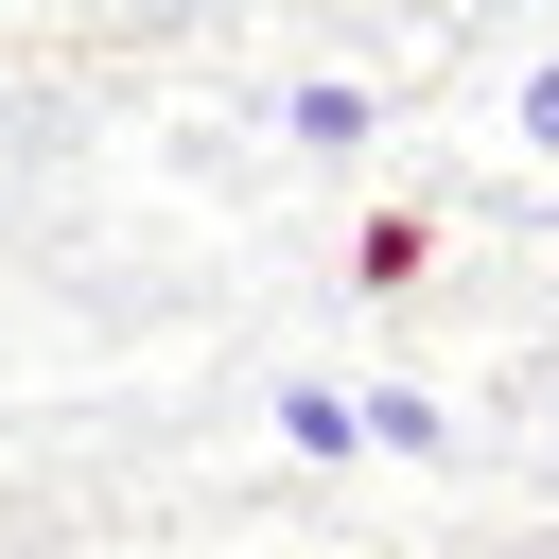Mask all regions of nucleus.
I'll return each instance as SVG.
<instances>
[{
	"label": "nucleus",
	"instance_id": "1",
	"mask_svg": "<svg viewBox=\"0 0 559 559\" xmlns=\"http://www.w3.org/2000/svg\"><path fill=\"white\" fill-rule=\"evenodd\" d=\"M419 280H437V227L419 210H367L349 227V297H419Z\"/></svg>",
	"mask_w": 559,
	"mask_h": 559
},
{
	"label": "nucleus",
	"instance_id": "2",
	"mask_svg": "<svg viewBox=\"0 0 559 559\" xmlns=\"http://www.w3.org/2000/svg\"><path fill=\"white\" fill-rule=\"evenodd\" d=\"M280 140H297V157H367V87H349V70L280 87Z\"/></svg>",
	"mask_w": 559,
	"mask_h": 559
},
{
	"label": "nucleus",
	"instance_id": "3",
	"mask_svg": "<svg viewBox=\"0 0 559 559\" xmlns=\"http://www.w3.org/2000/svg\"><path fill=\"white\" fill-rule=\"evenodd\" d=\"M280 454H314V472L367 454V402H349V384H280Z\"/></svg>",
	"mask_w": 559,
	"mask_h": 559
},
{
	"label": "nucleus",
	"instance_id": "4",
	"mask_svg": "<svg viewBox=\"0 0 559 559\" xmlns=\"http://www.w3.org/2000/svg\"><path fill=\"white\" fill-rule=\"evenodd\" d=\"M367 454H437V402L419 384H367Z\"/></svg>",
	"mask_w": 559,
	"mask_h": 559
},
{
	"label": "nucleus",
	"instance_id": "5",
	"mask_svg": "<svg viewBox=\"0 0 559 559\" xmlns=\"http://www.w3.org/2000/svg\"><path fill=\"white\" fill-rule=\"evenodd\" d=\"M524 157H559V52L524 70Z\"/></svg>",
	"mask_w": 559,
	"mask_h": 559
}]
</instances>
